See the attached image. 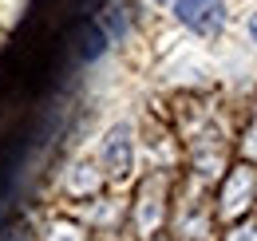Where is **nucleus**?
I'll list each match as a JSON object with an SVG mask.
<instances>
[{"label":"nucleus","instance_id":"obj_1","mask_svg":"<svg viewBox=\"0 0 257 241\" xmlns=\"http://www.w3.org/2000/svg\"><path fill=\"white\" fill-rule=\"evenodd\" d=\"M257 206V166L249 162H237V166H225L222 186H218V217L222 221H237Z\"/></svg>","mask_w":257,"mask_h":241},{"label":"nucleus","instance_id":"obj_2","mask_svg":"<svg viewBox=\"0 0 257 241\" xmlns=\"http://www.w3.org/2000/svg\"><path fill=\"white\" fill-rule=\"evenodd\" d=\"M170 16L202 40H218L229 24V4L225 0H170Z\"/></svg>","mask_w":257,"mask_h":241},{"label":"nucleus","instance_id":"obj_3","mask_svg":"<svg viewBox=\"0 0 257 241\" xmlns=\"http://www.w3.org/2000/svg\"><path fill=\"white\" fill-rule=\"evenodd\" d=\"M99 170L107 182H127L135 174V131H131V123H115V127L103 131Z\"/></svg>","mask_w":257,"mask_h":241},{"label":"nucleus","instance_id":"obj_4","mask_svg":"<svg viewBox=\"0 0 257 241\" xmlns=\"http://www.w3.org/2000/svg\"><path fill=\"white\" fill-rule=\"evenodd\" d=\"M166 217V178L155 174L139 186V202H135V229L139 237H155Z\"/></svg>","mask_w":257,"mask_h":241},{"label":"nucleus","instance_id":"obj_5","mask_svg":"<svg viewBox=\"0 0 257 241\" xmlns=\"http://www.w3.org/2000/svg\"><path fill=\"white\" fill-rule=\"evenodd\" d=\"M103 182H107V178H103L99 162H75V166H71V174H67V194L87 198V194H95Z\"/></svg>","mask_w":257,"mask_h":241},{"label":"nucleus","instance_id":"obj_6","mask_svg":"<svg viewBox=\"0 0 257 241\" xmlns=\"http://www.w3.org/2000/svg\"><path fill=\"white\" fill-rule=\"evenodd\" d=\"M107 48H111L107 32L99 28L95 20H91V24H83V32H79V48H75V52H79V60H83V63H95Z\"/></svg>","mask_w":257,"mask_h":241},{"label":"nucleus","instance_id":"obj_7","mask_svg":"<svg viewBox=\"0 0 257 241\" xmlns=\"http://www.w3.org/2000/svg\"><path fill=\"white\" fill-rule=\"evenodd\" d=\"M95 24L107 32V40H111V44H123V36L131 32V12L123 8V4H111V8L99 16Z\"/></svg>","mask_w":257,"mask_h":241},{"label":"nucleus","instance_id":"obj_8","mask_svg":"<svg viewBox=\"0 0 257 241\" xmlns=\"http://www.w3.org/2000/svg\"><path fill=\"white\" fill-rule=\"evenodd\" d=\"M237 154H241V162L257 166V107H253V115L245 119V127H241V139H237Z\"/></svg>","mask_w":257,"mask_h":241},{"label":"nucleus","instance_id":"obj_9","mask_svg":"<svg viewBox=\"0 0 257 241\" xmlns=\"http://www.w3.org/2000/svg\"><path fill=\"white\" fill-rule=\"evenodd\" d=\"M225 241H257V217H237L233 225H229V233H225Z\"/></svg>","mask_w":257,"mask_h":241},{"label":"nucleus","instance_id":"obj_10","mask_svg":"<svg viewBox=\"0 0 257 241\" xmlns=\"http://www.w3.org/2000/svg\"><path fill=\"white\" fill-rule=\"evenodd\" d=\"M44 241H87V233H83L79 225H71V221H56V225L44 233Z\"/></svg>","mask_w":257,"mask_h":241},{"label":"nucleus","instance_id":"obj_11","mask_svg":"<svg viewBox=\"0 0 257 241\" xmlns=\"http://www.w3.org/2000/svg\"><path fill=\"white\" fill-rule=\"evenodd\" d=\"M245 36H249V44L257 48V8L249 12V16H245Z\"/></svg>","mask_w":257,"mask_h":241},{"label":"nucleus","instance_id":"obj_12","mask_svg":"<svg viewBox=\"0 0 257 241\" xmlns=\"http://www.w3.org/2000/svg\"><path fill=\"white\" fill-rule=\"evenodd\" d=\"M151 4H159V8H170V0H151Z\"/></svg>","mask_w":257,"mask_h":241}]
</instances>
